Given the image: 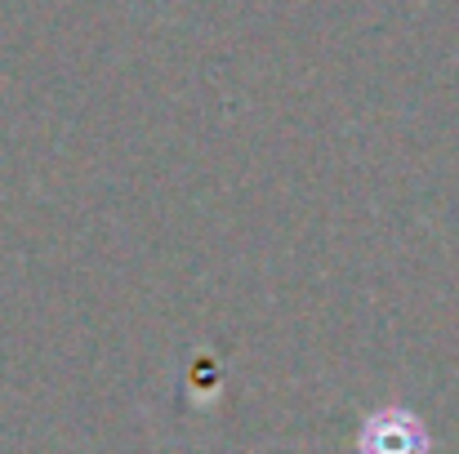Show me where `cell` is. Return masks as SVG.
<instances>
[{"instance_id":"6da1fadb","label":"cell","mask_w":459,"mask_h":454,"mask_svg":"<svg viewBox=\"0 0 459 454\" xmlns=\"http://www.w3.org/2000/svg\"><path fill=\"white\" fill-rule=\"evenodd\" d=\"M361 454H429V433L411 410L388 406L361 424Z\"/></svg>"}]
</instances>
